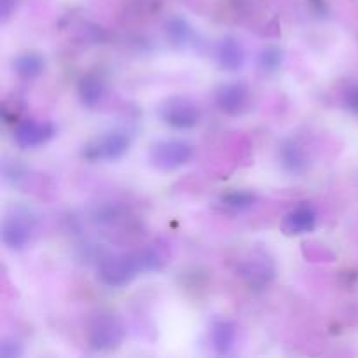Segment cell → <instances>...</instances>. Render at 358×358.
I'll list each match as a JSON object with an SVG mask.
<instances>
[{"label": "cell", "mask_w": 358, "mask_h": 358, "mask_svg": "<svg viewBox=\"0 0 358 358\" xmlns=\"http://www.w3.org/2000/svg\"><path fill=\"white\" fill-rule=\"evenodd\" d=\"M164 31H166V37L168 41H170V44L177 49L187 48L192 41V35H194L189 21L182 16L170 17V20L166 21Z\"/></svg>", "instance_id": "cell-16"}, {"label": "cell", "mask_w": 358, "mask_h": 358, "mask_svg": "<svg viewBox=\"0 0 358 358\" xmlns=\"http://www.w3.org/2000/svg\"><path fill=\"white\" fill-rule=\"evenodd\" d=\"M240 275L254 289L268 285L275 276V268L264 257H252L240 266Z\"/></svg>", "instance_id": "cell-11"}, {"label": "cell", "mask_w": 358, "mask_h": 358, "mask_svg": "<svg viewBox=\"0 0 358 358\" xmlns=\"http://www.w3.org/2000/svg\"><path fill=\"white\" fill-rule=\"evenodd\" d=\"M14 72L21 77V79H37L45 69V58L37 51H27L21 52L14 59Z\"/></svg>", "instance_id": "cell-15"}, {"label": "cell", "mask_w": 358, "mask_h": 358, "mask_svg": "<svg viewBox=\"0 0 358 358\" xmlns=\"http://www.w3.org/2000/svg\"><path fill=\"white\" fill-rule=\"evenodd\" d=\"M215 103L224 114L241 115L250 105V87L245 83H226L215 91Z\"/></svg>", "instance_id": "cell-8"}, {"label": "cell", "mask_w": 358, "mask_h": 358, "mask_svg": "<svg viewBox=\"0 0 358 358\" xmlns=\"http://www.w3.org/2000/svg\"><path fill=\"white\" fill-rule=\"evenodd\" d=\"M192 154H194V145L187 140H161V142H156L150 147L149 163L156 170L171 171L189 163Z\"/></svg>", "instance_id": "cell-3"}, {"label": "cell", "mask_w": 358, "mask_h": 358, "mask_svg": "<svg viewBox=\"0 0 358 358\" xmlns=\"http://www.w3.org/2000/svg\"><path fill=\"white\" fill-rule=\"evenodd\" d=\"M77 94L83 107L94 108L105 96V80L98 73H86L77 83Z\"/></svg>", "instance_id": "cell-13"}, {"label": "cell", "mask_w": 358, "mask_h": 358, "mask_svg": "<svg viewBox=\"0 0 358 358\" xmlns=\"http://www.w3.org/2000/svg\"><path fill=\"white\" fill-rule=\"evenodd\" d=\"M136 255H138L142 273L159 271V269H163L164 264L168 262L166 252L161 247H157V245H147L142 250L136 252Z\"/></svg>", "instance_id": "cell-17"}, {"label": "cell", "mask_w": 358, "mask_h": 358, "mask_svg": "<svg viewBox=\"0 0 358 358\" xmlns=\"http://www.w3.org/2000/svg\"><path fill=\"white\" fill-rule=\"evenodd\" d=\"M142 273L136 252L105 255L98 264V278L107 287H124Z\"/></svg>", "instance_id": "cell-2"}, {"label": "cell", "mask_w": 358, "mask_h": 358, "mask_svg": "<svg viewBox=\"0 0 358 358\" xmlns=\"http://www.w3.org/2000/svg\"><path fill=\"white\" fill-rule=\"evenodd\" d=\"M35 233V219L27 210H14L3 219L2 240L9 250L20 252L31 241Z\"/></svg>", "instance_id": "cell-6"}, {"label": "cell", "mask_w": 358, "mask_h": 358, "mask_svg": "<svg viewBox=\"0 0 358 358\" xmlns=\"http://www.w3.org/2000/svg\"><path fill=\"white\" fill-rule=\"evenodd\" d=\"M131 135L126 129H114L110 133L90 140L80 150V157L90 163L96 161H117L131 147Z\"/></svg>", "instance_id": "cell-1"}, {"label": "cell", "mask_w": 358, "mask_h": 358, "mask_svg": "<svg viewBox=\"0 0 358 358\" xmlns=\"http://www.w3.org/2000/svg\"><path fill=\"white\" fill-rule=\"evenodd\" d=\"M212 346L219 355H227L236 345V325L229 320H219L212 325Z\"/></svg>", "instance_id": "cell-14"}, {"label": "cell", "mask_w": 358, "mask_h": 358, "mask_svg": "<svg viewBox=\"0 0 358 358\" xmlns=\"http://www.w3.org/2000/svg\"><path fill=\"white\" fill-rule=\"evenodd\" d=\"M283 58H285V52H283L282 48H278V45H269V48L262 49V51L259 52V69L264 70V72L268 73L276 72V70L282 66Z\"/></svg>", "instance_id": "cell-19"}, {"label": "cell", "mask_w": 358, "mask_h": 358, "mask_svg": "<svg viewBox=\"0 0 358 358\" xmlns=\"http://www.w3.org/2000/svg\"><path fill=\"white\" fill-rule=\"evenodd\" d=\"M220 203L234 212H243L257 203V196L250 191H231L220 198Z\"/></svg>", "instance_id": "cell-18"}, {"label": "cell", "mask_w": 358, "mask_h": 358, "mask_svg": "<svg viewBox=\"0 0 358 358\" xmlns=\"http://www.w3.org/2000/svg\"><path fill=\"white\" fill-rule=\"evenodd\" d=\"M280 159L285 171L292 175H303L310 168V157L306 149L296 140H287L280 149Z\"/></svg>", "instance_id": "cell-12"}, {"label": "cell", "mask_w": 358, "mask_h": 358, "mask_svg": "<svg viewBox=\"0 0 358 358\" xmlns=\"http://www.w3.org/2000/svg\"><path fill=\"white\" fill-rule=\"evenodd\" d=\"M56 128L51 121H41V119H24L16 124L13 131L14 143L20 149H34L49 142L55 136Z\"/></svg>", "instance_id": "cell-7"}, {"label": "cell", "mask_w": 358, "mask_h": 358, "mask_svg": "<svg viewBox=\"0 0 358 358\" xmlns=\"http://www.w3.org/2000/svg\"><path fill=\"white\" fill-rule=\"evenodd\" d=\"M317 210L311 205L304 203V205L297 206L296 210H292L290 213H287L285 219L282 222L283 233L289 234V236H297V234L310 233L317 226Z\"/></svg>", "instance_id": "cell-10"}, {"label": "cell", "mask_w": 358, "mask_h": 358, "mask_svg": "<svg viewBox=\"0 0 358 358\" xmlns=\"http://www.w3.org/2000/svg\"><path fill=\"white\" fill-rule=\"evenodd\" d=\"M124 339V325L119 317L100 311L93 317L90 325V345L98 352H108L117 348Z\"/></svg>", "instance_id": "cell-4"}, {"label": "cell", "mask_w": 358, "mask_h": 358, "mask_svg": "<svg viewBox=\"0 0 358 358\" xmlns=\"http://www.w3.org/2000/svg\"><path fill=\"white\" fill-rule=\"evenodd\" d=\"M215 56L220 69L227 70V72L241 70L245 65V59H247L241 42L238 38L231 37V35H226V37H222L217 42Z\"/></svg>", "instance_id": "cell-9"}, {"label": "cell", "mask_w": 358, "mask_h": 358, "mask_svg": "<svg viewBox=\"0 0 358 358\" xmlns=\"http://www.w3.org/2000/svg\"><path fill=\"white\" fill-rule=\"evenodd\" d=\"M23 355V345L14 338H6L0 343V357L2 358H20Z\"/></svg>", "instance_id": "cell-20"}, {"label": "cell", "mask_w": 358, "mask_h": 358, "mask_svg": "<svg viewBox=\"0 0 358 358\" xmlns=\"http://www.w3.org/2000/svg\"><path fill=\"white\" fill-rule=\"evenodd\" d=\"M159 117L171 128L191 129L201 121V108L189 96H170L159 105Z\"/></svg>", "instance_id": "cell-5"}, {"label": "cell", "mask_w": 358, "mask_h": 358, "mask_svg": "<svg viewBox=\"0 0 358 358\" xmlns=\"http://www.w3.org/2000/svg\"><path fill=\"white\" fill-rule=\"evenodd\" d=\"M17 3L20 0H0V21L2 23H6L13 16L14 10L17 9Z\"/></svg>", "instance_id": "cell-21"}]
</instances>
